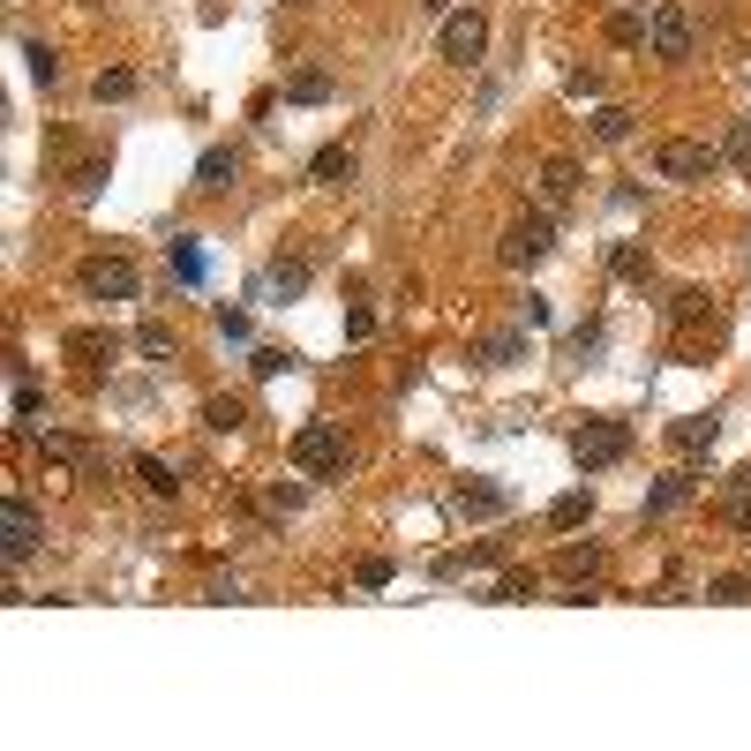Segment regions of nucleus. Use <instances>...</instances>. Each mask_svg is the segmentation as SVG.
Returning <instances> with one entry per match:
<instances>
[{"label": "nucleus", "instance_id": "obj_1", "mask_svg": "<svg viewBox=\"0 0 751 751\" xmlns=\"http://www.w3.org/2000/svg\"><path fill=\"white\" fill-rule=\"evenodd\" d=\"M293 474L301 481H331V474H346V459H353V444H346V421H308L301 436H293Z\"/></svg>", "mask_w": 751, "mask_h": 751}, {"label": "nucleus", "instance_id": "obj_2", "mask_svg": "<svg viewBox=\"0 0 751 751\" xmlns=\"http://www.w3.org/2000/svg\"><path fill=\"white\" fill-rule=\"evenodd\" d=\"M548 249H556V218H548V210H519V218L503 226V241H497V263L503 271H534Z\"/></svg>", "mask_w": 751, "mask_h": 751}, {"label": "nucleus", "instance_id": "obj_3", "mask_svg": "<svg viewBox=\"0 0 751 751\" xmlns=\"http://www.w3.org/2000/svg\"><path fill=\"white\" fill-rule=\"evenodd\" d=\"M76 293L113 308V301H135V293H143V271H135L128 255H84V263H76Z\"/></svg>", "mask_w": 751, "mask_h": 751}, {"label": "nucleus", "instance_id": "obj_4", "mask_svg": "<svg viewBox=\"0 0 751 751\" xmlns=\"http://www.w3.org/2000/svg\"><path fill=\"white\" fill-rule=\"evenodd\" d=\"M572 459L586 466V474H601V466H617V459H631V421H579L572 428Z\"/></svg>", "mask_w": 751, "mask_h": 751}, {"label": "nucleus", "instance_id": "obj_5", "mask_svg": "<svg viewBox=\"0 0 751 751\" xmlns=\"http://www.w3.org/2000/svg\"><path fill=\"white\" fill-rule=\"evenodd\" d=\"M45 542V519H39V503L23 497V489H8L0 497V548H8V564H31Z\"/></svg>", "mask_w": 751, "mask_h": 751}, {"label": "nucleus", "instance_id": "obj_6", "mask_svg": "<svg viewBox=\"0 0 751 751\" xmlns=\"http://www.w3.org/2000/svg\"><path fill=\"white\" fill-rule=\"evenodd\" d=\"M436 53H444L451 68H474V61L489 53V15H481V8H451L444 31H436Z\"/></svg>", "mask_w": 751, "mask_h": 751}, {"label": "nucleus", "instance_id": "obj_7", "mask_svg": "<svg viewBox=\"0 0 751 751\" xmlns=\"http://www.w3.org/2000/svg\"><path fill=\"white\" fill-rule=\"evenodd\" d=\"M654 173L662 181H714L721 173V143H692V135H668L654 151Z\"/></svg>", "mask_w": 751, "mask_h": 751}, {"label": "nucleus", "instance_id": "obj_8", "mask_svg": "<svg viewBox=\"0 0 751 751\" xmlns=\"http://www.w3.org/2000/svg\"><path fill=\"white\" fill-rule=\"evenodd\" d=\"M692 8L684 0H662L654 15H646V45H654V61H692Z\"/></svg>", "mask_w": 751, "mask_h": 751}, {"label": "nucleus", "instance_id": "obj_9", "mask_svg": "<svg viewBox=\"0 0 751 751\" xmlns=\"http://www.w3.org/2000/svg\"><path fill=\"white\" fill-rule=\"evenodd\" d=\"M503 511H511V497H503L497 481H459L451 489V519H474L481 526V519H503Z\"/></svg>", "mask_w": 751, "mask_h": 751}, {"label": "nucleus", "instance_id": "obj_10", "mask_svg": "<svg viewBox=\"0 0 751 751\" xmlns=\"http://www.w3.org/2000/svg\"><path fill=\"white\" fill-rule=\"evenodd\" d=\"M714 436H721V414H684V421H668V444H676L684 459H707Z\"/></svg>", "mask_w": 751, "mask_h": 751}, {"label": "nucleus", "instance_id": "obj_11", "mask_svg": "<svg viewBox=\"0 0 751 751\" xmlns=\"http://www.w3.org/2000/svg\"><path fill=\"white\" fill-rule=\"evenodd\" d=\"M353 173H361V159H353V143H324V151L308 159V181H316V188H346Z\"/></svg>", "mask_w": 751, "mask_h": 751}, {"label": "nucleus", "instance_id": "obj_12", "mask_svg": "<svg viewBox=\"0 0 751 751\" xmlns=\"http://www.w3.org/2000/svg\"><path fill=\"white\" fill-rule=\"evenodd\" d=\"M233 173H241V151H233V143H210L204 159H196V188L218 196V188H233Z\"/></svg>", "mask_w": 751, "mask_h": 751}, {"label": "nucleus", "instance_id": "obj_13", "mask_svg": "<svg viewBox=\"0 0 751 751\" xmlns=\"http://www.w3.org/2000/svg\"><path fill=\"white\" fill-rule=\"evenodd\" d=\"M534 188H542V204H548V210H556V204H572V196H579V166H572V159H542Z\"/></svg>", "mask_w": 751, "mask_h": 751}, {"label": "nucleus", "instance_id": "obj_14", "mask_svg": "<svg viewBox=\"0 0 751 751\" xmlns=\"http://www.w3.org/2000/svg\"><path fill=\"white\" fill-rule=\"evenodd\" d=\"M707 316H714V293L707 286H676V293H668V324H676V331H699Z\"/></svg>", "mask_w": 751, "mask_h": 751}, {"label": "nucleus", "instance_id": "obj_15", "mask_svg": "<svg viewBox=\"0 0 751 751\" xmlns=\"http://www.w3.org/2000/svg\"><path fill=\"white\" fill-rule=\"evenodd\" d=\"M135 481H143V497H159V503L181 497V474H173L159 451H135Z\"/></svg>", "mask_w": 751, "mask_h": 751}, {"label": "nucleus", "instance_id": "obj_16", "mask_svg": "<svg viewBox=\"0 0 751 751\" xmlns=\"http://www.w3.org/2000/svg\"><path fill=\"white\" fill-rule=\"evenodd\" d=\"M609 271H617L624 286H646V279H654V249H646V241H617V249H609Z\"/></svg>", "mask_w": 751, "mask_h": 751}, {"label": "nucleus", "instance_id": "obj_17", "mask_svg": "<svg viewBox=\"0 0 751 751\" xmlns=\"http://www.w3.org/2000/svg\"><path fill=\"white\" fill-rule=\"evenodd\" d=\"M474 361L481 369H511V361H526V331H489L474 346Z\"/></svg>", "mask_w": 751, "mask_h": 751}, {"label": "nucleus", "instance_id": "obj_18", "mask_svg": "<svg viewBox=\"0 0 751 751\" xmlns=\"http://www.w3.org/2000/svg\"><path fill=\"white\" fill-rule=\"evenodd\" d=\"M692 489H699V474H692V466H684V474H668V481H654V497H646V511H639V519H668V511L692 497Z\"/></svg>", "mask_w": 751, "mask_h": 751}, {"label": "nucleus", "instance_id": "obj_19", "mask_svg": "<svg viewBox=\"0 0 751 751\" xmlns=\"http://www.w3.org/2000/svg\"><path fill=\"white\" fill-rule=\"evenodd\" d=\"M308 271H316V263H308V255H279V263H271V271H263V293H279V301H293V293L308 286Z\"/></svg>", "mask_w": 751, "mask_h": 751}, {"label": "nucleus", "instance_id": "obj_20", "mask_svg": "<svg viewBox=\"0 0 751 751\" xmlns=\"http://www.w3.org/2000/svg\"><path fill=\"white\" fill-rule=\"evenodd\" d=\"M556 572H564L572 586H586L594 572H601V542H564L556 548Z\"/></svg>", "mask_w": 751, "mask_h": 751}, {"label": "nucleus", "instance_id": "obj_21", "mask_svg": "<svg viewBox=\"0 0 751 751\" xmlns=\"http://www.w3.org/2000/svg\"><path fill=\"white\" fill-rule=\"evenodd\" d=\"M586 519H594V497H586V489H572V497L548 503V534H579Z\"/></svg>", "mask_w": 751, "mask_h": 751}, {"label": "nucleus", "instance_id": "obj_22", "mask_svg": "<svg viewBox=\"0 0 751 751\" xmlns=\"http://www.w3.org/2000/svg\"><path fill=\"white\" fill-rule=\"evenodd\" d=\"M331 98V68H301V76H286V106H324Z\"/></svg>", "mask_w": 751, "mask_h": 751}, {"label": "nucleus", "instance_id": "obj_23", "mask_svg": "<svg viewBox=\"0 0 751 751\" xmlns=\"http://www.w3.org/2000/svg\"><path fill=\"white\" fill-rule=\"evenodd\" d=\"M68 353L90 361V369H106V361L121 353V338H113V331H68Z\"/></svg>", "mask_w": 751, "mask_h": 751}, {"label": "nucleus", "instance_id": "obj_24", "mask_svg": "<svg viewBox=\"0 0 751 751\" xmlns=\"http://www.w3.org/2000/svg\"><path fill=\"white\" fill-rule=\"evenodd\" d=\"M534 594H542V572H534V564H511V572L497 579V594H489V601H534Z\"/></svg>", "mask_w": 751, "mask_h": 751}, {"label": "nucleus", "instance_id": "obj_25", "mask_svg": "<svg viewBox=\"0 0 751 751\" xmlns=\"http://www.w3.org/2000/svg\"><path fill=\"white\" fill-rule=\"evenodd\" d=\"M8 406H15V428H31V414H39V383H31V369H8Z\"/></svg>", "mask_w": 751, "mask_h": 751}, {"label": "nucleus", "instance_id": "obj_26", "mask_svg": "<svg viewBox=\"0 0 751 751\" xmlns=\"http://www.w3.org/2000/svg\"><path fill=\"white\" fill-rule=\"evenodd\" d=\"M128 90H135V68H98V84H90V98H98V106H121Z\"/></svg>", "mask_w": 751, "mask_h": 751}, {"label": "nucleus", "instance_id": "obj_27", "mask_svg": "<svg viewBox=\"0 0 751 751\" xmlns=\"http://www.w3.org/2000/svg\"><path fill=\"white\" fill-rule=\"evenodd\" d=\"M135 353H151V361H173V353H181L173 324H143V331H135Z\"/></svg>", "mask_w": 751, "mask_h": 751}, {"label": "nucleus", "instance_id": "obj_28", "mask_svg": "<svg viewBox=\"0 0 751 751\" xmlns=\"http://www.w3.org/2000/svg\"><path fill=\"white\" fill-rule=\"evenodd\" d=\"M241 421H249L241 399H204V428H210V436H226V428H241Z\"/></svg>", "mask_w": 751, "mask_h": 751}, {"label": "nucleus", "instance_id": "obj_29", "mask_svg": "<svg viewBox=\"0 0 751 751\" xmlns=\"http://www.w3.org/2000/svg\"><path fill=\"white\" fill-rule=\"evenodd\" d=\"M503 548L497 542H481V548H459V556H444V564H436V579H459V572H474V564H497Z\"/></svg>", "mask_w": 751, "mask_h": 751}, {"label": "nucleus", "instance_id": "obj_30", "mask_svg": "<svg viewBox=\"0 0 751 751\" xmlns=\"http://www.w3.org/2000/svg\"><path fill=\"white\" fill-rule=\"evenodd\" d=\"M594 143H631V113L624 106H601V113H594Z\"/></svg>", "mask_w": 751, "mask_h": 751}, {"label": "nucleus", "instance_id": "obj_31", "mask_svg": "<svg viewBox=\"0 0 751 751\" xmlns=\"http://www.w3.org/2000/svg\"><path fill=\"white\" fill-rule=\"evenodd\" d=\"M609 45H646V15L639 8H617L609 15Z\"/></svg>", "mask_w": 751, "mask_h": 751}, {"label": "nucleus", "instance_id": "obj_32", "mask_svg": "<svg viewBox=\"0 0 751 751\" xmlns=\"http://www.w3.org/2000/svg\"><path fill=\"white\" fill-rule=\"evenodd\" d=\"M391 572H399L391 556H361V564H353V586H361V594H383V586H391Z\"/></svg>", "mask_w": 751, "mask_h": 751}, {"label": "nucleus", "instance_id": "obj_33", "mask_svg": "<svg viewBox=\"0 0 751 751\" xmlns=\"http://www.w3.org/2000/svg\"><path fill=\"white\" fill-rule=\"evenodd\" d=\"M707 601H751V572H714Z\"/></svg>", "mask_w": 751, "mask_h": 751}, {"label": "nucleus", "instance_id": "obj_34", "mask_svg": "<svg viewBox=\"0 0 751 751\" xmlns=\"http://www.w3.org/2000/svg\"><path fill=\"white\" fill-rule=\"evenodd\" d=\"M249 369L271 383V375H286V369H293V353H286V346H255V353H249Z\"/></svg>", "mask_w": 751, "mask_h": 751}, {"label": "nucleus", "instance_id": "obj_35", "mask_svg": "<svg viewBox=\"0 0 751 751\" xmlns=\"http://www.w3.org/2000/svg\"><path fill=\"white\" fill-rule=\"evenodd\" d=\"M721 159H729V166H751V121H737L721 135Z\"/></svg>", "mask_w": 751, "mask_h": 751}, {"label": "nucleus", "instance_id": "obj_36", "mask_svg": "<svg viewBox=\"0 0 751 751\" xmlns=\"http://www.w3.org/2000/svg\"><path fill=\"white\" fill-rule=\"evenodd\" d=\"M173 271L196 286V279H204V249H196V241H173Z\"/></svg>", "mask_w": 751, "mask_h": 751}, {"label": "nucleus", "instance_id": "obj_37", "mask_svg": "<svg viewBox=\"0 0 751 751\" xmlns=\"http://www.w3.org/2000/svg\"><path fill=\"white\" fill-rule=\"evenodd\" d=\"M23 61H31V76H39V84H53V76H61V61H53V45H23Z\"/></svg>", "mask_w": 751, "mask_h": 751}, {"label": "nucleus", "instance_id": "obj_38", "mask_svg": "<svg viewBox=\"0 0 751 751\" xmlns=\"http://www.w3.org/2000/svg\"><path fill=\"white\" fill-rule=\"evenodd\" d=\"M301 497H308L301 481H271V497H263V511H301Z\"/></svg>", "mask_w": 751, "mask_h": 751}, {"label": "nucleus", "instance_id": "obj_39", "mask_svg": "<svg viewBox=\"0 0 751 751\" xmlns=\"http://www.w3.org/2000/svg\"><path fill=\"white\" fill-rule=\"evenodd\" d=\"M564 90H572V98H601V68H572V76H564Z\"/></svg>", "mask_w": 751, "mask_h": 751}, {"label": "nucleus", "instance_id": "obj_40", "mask_svg": "<svg viewBox=\"0 0 751 751\" xmlns=\"http://www.w3.org/2000/svg\"><path fill=\"white\" fill-rule=\"evenodd\" d=\"M729 526H737V534H751V489H737V497H729Z\"/></svg>", "mask_w": 751, "mask_h": 751}, {"label": "nucleus", "instance_id": "obj_41", "mask_svg": "<svg viewBox=\"0 0 751 751\" xmlns=\"http://www.w3.org/2000/svg\"><path fill=\"white\" fill-rule=\"evenodd\" d=\"M421 8H428V15H451V8H459V0H421Z\"/></svg>", "mask_w": 751, "mask_h": 751}]
</instances>
